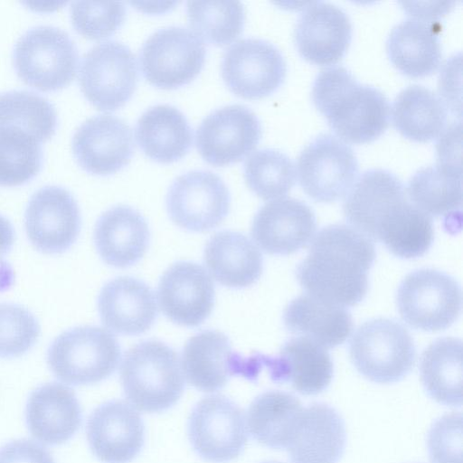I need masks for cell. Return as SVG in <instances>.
I'll use <instances>...</instances> for the list:
<instances>
[{
  "label": "cell",
  "mask_w": 463,
  "mask_h": 463,
  "mask_svg": "<svg viewBox=\"0 0 463 463\" xmlns=\"http://www.w3.org/2000/svg\"><path fill=\"white\" fill-rule=\"evenodd\" d=\"M264 366L276 382H289L301 394L320 393L330 384L334 366L324 347L309 338L298 336L285 343L279 355L264 356Z\"/></svg>",
  "instance_id": "obj_26"
},
{
  "label": "cell",
  "mask_w": 463,
  "mask_h": 463,
  "mask_svg": "<svg viewBox=\"0 0 463 463\" xmlns=\"http://www.w3.org/2000/svg\"><path fill=\"white\" fill-rule=\"evenodd\" d=\"M461 289L448 274L421 269L408 274L396 294L398 311L410 326L435 332L449 327L461 311Z\"/></svg>",
  "instance_id": "obj_7"
},
{
  "label": "cell",
  "mask_w": 463,
  "mask_h": 463,
  "mask_svg": "<svg viewBox=\"0 0 463 463\" xmlns=\"http://www.w3.org/2000/svg\"><path fill=\"white\" fill-rule=\"evenodd\" d=\"M392 120L405 137L424 142L437 137L447 122V108L430 89L412 84L404 88L391 108Z\"/></svg>",
  "instance_id": "obj_34"
},
{
  "label": "cell",
  "mask_w": 463,
  "mask_h": 463,
  "mask_svg": "<svg viewBox=\"0 0 463 463\" xmlns=\"http://www.w3.org/2000/svg\"><path fill=\"white\" fill-rule=\"evenodd\" d=\"M297 173L308 196L330 203L348 193L358 173V162L349 145L331 134H320L300 152Z\"/></svg>",
  "instance_id": "obj_10"
},
{
  "label": "cell",
  "mask_w": 463,
  "mask_h": 463,
  "mask_svg": "<svg viewBox=\"0 0 463 463\" xmlns=\"http://www.w3.org/2000/svg\"><path fill=\"white\" fill-rule=\"evenodd\" d=\"M349 354L356 370L377 383L402 380L416 359L414 342L408 330L388 318L361 325L350 340Z\"/></svg>",
  "instance_id": "obj_6"
},
{
  "label": "cell",
  "mask_w": 463,
  "mask_h": 463,
  "mask_svg": "<svg viewBox=\"0 0 463 463\" xmlns=\"http://www.w3.org/2000/svg\"><path fill=\"white\" fill-rule=\"evenodd\" d=\"M14 241V232L11 222L0 215V265L10 251Z\"/></svg>",
  "instance_id": "obj_45"
},
{
  "label": "cell",
  "mask_w": 463,
  "mask_h": 463,
  "mask_svg": "<svg viewBox=\"0 0 463 463\" xmlns=\"http://www.w3.org/2000/svg\"><path fill=\"white\" fill-rule=\"evenodd\" d=\"M71 146L77 162L85 171L108 175L129 163L134 141L131 128L123 119L99 114L76 129Z\"/></svg>",
  "instance_id": "obj_17"
},
{
  "label": "cell",
  "mask_w": 463,
  "mask_h": 463,
  "mask_svg": "<svg viewBox=\"0 0 463 463\" xmlns=\"http://www.w3.org/2000/svg\"><path fill=\"white\" fill-rule=\"evenodd\" d=\"M120 347L116 337L98 326H78L61 333L51 344L47 364L57 379L87 385L108 378L117 368Z\"/></svg>",
  "instance_id": "obj_4"
},
{
  "label": "cell",
  "mask_w": 463,
  "mask_h": 463,
  "mask_svg": "<svg viewBox=\"0 0 463 463\" xmlns=\"http://www.w3.org/2000/svg\"><path fill=\"white\" fill-rule=\"evenodd\" d=\"M157 299L162 312L171 321L184 326H196L212 313L214 285L202 266L179 261L161 277Z\"/></svg>",
  "instance_id": "obj_18"
},
{
  "label": "cell",
  "mask_w": 463,
  "mask_h": 463,
  "mask_svg": "<svg viewBox=\"0 0 463 463\" xmlns=\"http://www.w3.org/2000/svg\"><path fill=\"white\" fill-rule=\"evenodd\" d=\"M243 173L250 189L264 200L286 195L297 177L292 159L274 148H262L250 154L244 162Z\"/></svg>",
  "instance_id": "obj_39"
},
{
  "label": "cell",
  "mask_w": 463,
  "mask_h": 463,
  "mask_svg": "<svg viewBox=\"0 0 463 463\" xmlns=\"http://www.w3.org/2000/svg\"><path fill=\"white\" fill-rule=\"evenodd\" d=\"M422 384L438 402L460 406L462 402V342L443 337L422 353L420 364Z\"/></svg>",
  "instance_id": "obj_36"
},
{
  "label": "cell",
  "mask_w": 463,
  "mask_h": 463,
  "mask_svg": "<svg viewBox=\"0 0 463 463\" xmlns=\"http://www.w3.org/2000/svg\"><path fill=\"white\" fill-rule=\"evenodd\" d=\"M226 86L239 97L260 99L283 82L287 63L279 49L269 41L249 37L233 43L222 60Z\"/></svg>",
  "instance_id": "obj_13"
},
{
  "label": "cell",
  "mask_w": 463,
  "mask_h": 463,
  "mask_svg": "<svg viewBox=\"0 0 463 463\" xmlns=\"http://www.w3.org/2000/svg\"><path fill=\"white\" fill-rule=\"evenodd\" d=\"M339 413L322 402L304 408L287 448L292 463H337L345 447Z\"/></svg>",
  "instance_id": "obj_24"
},
{
  "label": "cell",
  "mask_w": 463,
  "mask_h": 463,
  "mask_svg": "<svg viewBox=\"0 0 463 463\" xmlns=\"http://www.w3.org/2000/svg\"><path fill=\"white\" fill-rule=\"evenodd\" d=\"M86 434L93 454L104 463H128L141 450L145 431L138 412L123 401H109L90 415Z\"/></svg>",
  "instance_id": "obj_19"
},
{
  "label": "cell",
  "mask_w": 463,
  "mask_h": 463,
  "mask_svg": "<svg viewBox=\"0 0 463 463\" xmlns=\"http://www.w3.org/2000/svg\"><path fill=\"white\" fill-rule=\"evenodd\" d=\"M375 256L371 239L347 225H329L313 238L296 277L311 296L344 307L355 306L366 296Z\"/></svg>",
  "instance_id": "obj_1"
},
{
  "label": "cell",
  "mask_w": 463,
  "mask_h": 463,
  "mask_svg": "<svg viewBox=\"0 0 463 463\" xmlns=\"http://www.w3.org/2000/svg\"><path fill=\"white\" fill-rule=\"evenodd\" d=\"M171 220L192 232L218 226L227 216L231 196L222 179L209 170H192L178 175L166 194Z\"/></svg>",
  "instance_id": "obj_12"
},
{
  "label": "cell",
  "mask_w": 463,
  "mask_h": 463,
  "mask_svg": "<svg viewBox=\"0 0 463 463\" xmlns=\"http://www.w3.org/2000/svg\"><path fill=\"white\" fill-rule=\"evenodd\" d=\"M294 38L306 60L318 65L333 64L344 56L350 44L351 21L338 5L313 2L300 14Z\"/></svg>",
  "instance_id": "obj_21"
},
{
  "label": "cell",
  "mask_w": 463,
  "mask_h": 463,
  "mask_svg": "<svg viewBox=\"0 0 463 463\" xmlns=\"http://www.w3.org/2000/svg\"><path fill=\"white\" fill-rule=\"evenodd\" d=\"M433 238L430 216L405 199L382 219L374 240L382 241L397 257L414 259L428 251Z\"/></svg>",
  "instance_id": "obj_35"
},
{
  "label": "cell",
  "mask_w": 463,
  "mask_h": 463,
  "mask_svg": "<svg viewBox=\"0 0 463 463\" xmlns=\"http://www.w3.org/2000/svg\"><path fill=\"white\" fill-rule=\"evenodd\" d=\"M126 6L122 2L75 1L71 5L74 29L90 39H101L114 33L123 24Z\"/></svg>",
  "instance_id": "obj_42"
},
{
  "label": "cell",
  "mask_w": 463,
  "mask_h": 463,
  "mask_svg": "<svg viewBox=\"0 0 463 463\" xmlns=\"http://www.w3.org/2000/svg\"><path fill=\"white\" fill-rule=\"evenodd\" d=\"M41 142L12 127H0V185L17 186L33 179L43 165Z\"/></svg>",
  "instance_id": "obj_40"
},
{
  "label": "cell",
  "mask_w": 463,
  "mask_h": 463,
  "mask_svg": "<svg viewBox=\"0 0 463 463\" xmlns=\"http://www.w3.org/2000/svg\"><path fill=\"white\" fill-rule=\"evenodd\" d=\"M188 436L194 449L203 459L229 462L241 453L247 441L243 411L224 395L203 397L190 414Z\"/></svg>",
  "instance_id": "obj_11"
},
{
  "label": "cell",
  "mask_w": 463,
  "mask_h": 463,
  "mask_svg": "<svg viewBox=\"0 0 463 463\" xmlns=\"http://www.w3.org/2000/svg\"><path fill=\"white\" fill-rule=\"evenodd\" d=\"M98 310L107 328L126 335L146 332L157 315L154 292L132 277H118L108 282L99 295Z\"/></svg>",
  "instance_id": "obj_23"
},
{
  "label": "cell",
  "mask_w": 463,
  "mask_h": 463,
  "mask_svg": "<svg viewBox=\"0 0 463 463\" xmlns=\"http://www.w3.org/2000/svg\"><path fill=\"white\" fill-rule=\"evenodd\" d=\"M312 100L343 140L361 144L387 128L390 104L377 88L359 83L344 66L322 70L315 78Z\"/></svg>",
  "instance_id": "obj_2"
},
{
  "label": "cell",
  "mask_w": 463,
  "mask_h": 463,
  "mask_svg": "<svg viewBox=\"0 0 463 463\" xmlns=\"http://www.w3.org/2000/svg\"><path fill=\"white\" fill-rule=\"evenodd\" d=\"M406 194L429 216H449L462 202L460 163L439 160L417 170L410 178Z\"/></svg>",
  "instance_id": "obj_32"
},
{
  "label": "cell",
  "mask_w": 463,
  "mask_h": 463,
  "mask_svg": "<svg viewBox=\"0 0 463 463\" xmlns=\"http://www.w3.org/2000/svg\"><path fill=\"white\" fill-rule=\"evenodd\" d=\"M427 446L432 463H462V416L448 413L430 427Z\"/></svg>",
  "instance_id": "obj_43"
},
{
  "label": "cell",
  "mask_w": 463,
  "mask_h": 463,
  "mask_svg": "<svg viewBox=\"0 0 463 463\" xmlns=\"http://www.w3.org/2000/svg\"><path fill=\"white\" fill-rule=\"evenodd\" d=\"M78 60V49L71 36L51 25L27 30L16 41L13 51L17 75L43 91L68 86L76 74Z\"/></svg>",
  "instance_id": "obj_5"
},
{
  "label": "cell",
  "mask_w": 463,
  "mask_h": 463,
  "mask_svg": "<svg viewBox=\"0 0 463 463\" xmlns=\"http://www.w3.org/2000/svg\"><path fill=\"white\" fill-rule=\"evenodd\" d=\"M24 223L27 237L35 249L49 254L63 252L80 232L78 203L65 188L42 187L29 200Z\"/></svg>",
  "instance_id": "obj_16"
},
{
  "label": "cell",
  "mask_w": 463,
  "mask_h": 463,
  "mask_svg": "<svg viewBox=\"0 0 463 463\" xmlns=\"http://www.w3.org/2000/svg\"><path fill=\"white\" fill-rule=\"evenodd\" d=\"M175 4L176 2H161L160 5L158 2H131V5L137 9L152 13H157L156 9H158L159 12H164L170 9Z\"/></svg>",
  "instance_id": "obj_46"
},
{
  "label": "cell",
  "mask_w": 463,
  "mask_h": 463,
  "mask_svg": "<svg viewBox=\"0 0 463 463\" xmlns=\"http://www.w3.org/2000/svg\"><path fill=\"white\" fill-rule=\"evenodd\" d=\"M40 331L29 310L17 304L0 303V358L24 354L34 345Z\"/></svg>",
  "instance_id": "obj_41"
},
{
  "label": "cell",
  "mask_w": 463,
  "mask_h": 463,
  "mask_svg": "<svg viewBox=\"0 0 463 463\" xmlns=\"http://www.w3.org/2000/svg\"><path fill=\"white\" fill-rule=\"evenodd\" d=\"M406 195L402 182L393 173L383 168L369 169L346 194L344 215L354 229L374 240L381 220Z\"/></svg>",
  "instance_id": "obj_25"
},
{
  "label": "cell",
  "mask_w": 463,
  "mask_h": 463,
  "mask_svg": "<svg viewBox=\"0 0 463 463\" xmlns=\"http://www.w3.org/2000/svg\"><path fill=\"white\" fill-rule=\"evenodd\" d=\"M0 463H55L49 450L39 443L20 439L0 448Z\"/></svg>",
  "instance_id": "obj_44"
},
{
  "label": "cell",
  "mask_w": 463,
  "mask_h": 463,
  "mask_svg": "<svg viewBox=\"0 0 463 463\" xmlns=\"http://www.w3.org/2000/svg\"><path fill=\"white\" fill-rule=\"evenodd\" d=\"M300 401L291 393L268 391L257 396L247 412V426L260 444L287 449L303 411Z\"/></svg>",
  "instance_id": "obj_33"
},
{
  "label": "cell",
  "mask_w": 463,
  "mask_h": 463,
  "mask_svg": "<svg viewBox=\"0 0 463 463\" xmlns=\"http://www.w3.org/2000/svg\"><path fill=\"white\" fill-rule=\"evenodd\" d=\"M186 14L194 33L214 45H225L241 33L245 12L239 1H190Z\"/></svg>",
  "instance_id": "obj_38"
},
{
  "label": "cell",
  "mask_w": 463,
  "mask_h": 463,
  "mask_svg": "<svg viewBox=\"0 0 463 463\" xmlns=\"http://www.w3.org/2000/svg\"><path fill=\"white\" fill-rule=\"evenodd\" d=\"M287 329L301 335L325 349L343 344L353 329L351 314L344 307L309 294L294 298L285 308Z\"/></svg>",
  "instance_id": "obj_30"
},
{
  "label": "cell",
  "mask_w": 463,
  "mask_h": 463,
  "mask_svg": "<svg viewBox=\"0 0 463 463\" xmlns=\"http://www.w3.org/2000/svg\"><path fill=\"white\" fill-rule=\"evenodd\" d=\"M206 50L202 39L183 26H166L150 34L139 52L144 78L155 87L175 89L202 71Z\"/></svg>",
  "instance_id": "obj_8"
},
{
  "label": "cell",
  "mask_w": 463,
  "mask_h": 463,
  "mask_svg": "<svg viewBox=\"0 0 463 463\" xmlns=\"http://www.w3.org/2000/svg\"><path fill=\"white\" fill-rule=\"evenodd\" d=\"M149 230L145 218L135 209L117 205L107 210L94 229V243L108 265L126 268L137 263L146 253Z\"/></svg>",
  "instance_id": "obj_27"
},
{
  "label": "cell",
  "mask_w": 463,
  "mask_h": 463,
  "mask_svg": "<svg viewBox=\"0 0 463 463\" xmlns=\"http://www.w3.org/2000/svg\"><path fill=\"white\" fill-rule=\"evenodd\" d=\"M81 419L80 405L74 392L61 383H44L33 391L27 401V428L43 444L65 443L78 431Z\"/></svg>",
  "instance_id": "obj_22"
},
{
  "label": "cell",
  "mask_w": 463,
  "mask_h": 463,
  "mask_svg": "<svg viewBox=\"0 0 463 463\" xmlns=\"http://www.w3.org/2000/svg\"><path fill=\"white\" fill-rule=\"evenodd\" d=\"M260 367L258 355L243 359L232 351L228 337L217 330H204L193 335L182 353L185 378L202 392L218 391L236 373L251 378Z\"/></svg>",
  "instance_id": "obj_15"
},
{
  "label": "cell",
  "mask_w": 463,
  "mask_h": 463,
  "mask_svg": "<svg viewBox=\"0 0 463 463\" xmlns=\"http://www.w3.org/2000/svg\"><path fill=\"white\" fill-rule=\"evenodd\" d=\"M203 260L216 281L233 288L252 285L263 269L257 246L245 235L232 231L219 232L207 241Z\"/></svg>",
  "instance_id": "obj_29"
},
{
  "label": "cell",
  "mask_w": 463,
  "mask_h": 463,
  "mask_svg": "<svg viewBox=\"0 0 463 463\" xmlns=\"http://www.w3.org/2000/svg\"><path fill=\"white\" fill-rule=\"evenodd\" d=\"M135 136L146 156L165 164L181 159L193 143L186 117L168 104L155 105L144 111L137 121Z\"/></svg>",
  "instance_id": "obj_28"
},
{
  "label": "cell",
  "mask_w": 463,
  "mask_h": 463,
  "mask_svg": "<svg viewBox=\"0 0 463 463\" xmlns=\"http://www.w3.org/2000/svg\"><path fill=\"white\" fill-rule=\"evenodd\" d=\"M0 127L21 129L39 142L51 138L57 128V113L52 104L28 90L0 93Z\"/></svg>",
  "instance_id": "obj_37"
},
{
  "label": "cell",
  "mask_w": 463,
  "mask_h": 463,
  "mask_svg": "<svg viewBox=\"0 0 463 463\" xmlns=\"http://www.w3.org/2000/svg\"><path fill=\"white\" fill-rule=\"evenodd\" d=\"M386 51L392 64L411 77L433 73L441 61L440 43L433 25L418 18H408L393 26Z\"/></svg>",
  "instance_id": "obj_31"
},
{
  "label": "cell",
  "mask_w": 463,
  "mask_h": 463,
  "mask_svg": "<svg viewBox=\"0 0 463 463\" xmlns=\"http://www.w3.org/2000/svg\"><path fill=\"white\" fill-rule=\"evenodd\" d=\"M79 83L85 98L100 110H115L132 97L137 66L131 49L118 41L99 43L83 56Z\"/></svg>",
  "instance_id": "obj_9"
},
{
  "label": "cell",
  "mask_w": 463,
  "mask_h": 463,
  "mask_svg": "<svg viewBox=\"0 0 463 463\" xmlns=\"http://www.w3.org/2000/svg\"><path fill=\"white\" fill-rule=\"evenodd\" d=\"M316 218L304 202L281 197L264 204L255 214L251 234L267 253L292 254L314 237Z\"/></svg>",
  "instance_id": "obj_20"
},
{
  "label": "cell",
  "mask_w": 463,
  "mask_h": 463,
  "mask_svg": "<svg viewBox=\"0 0 463 463\" xmlns=\"http://www.w3.org/2000/svg\"><path fill=\"white\" fill-rule=\"evenodd\" d=\"M264 463H280V462H276V461H269V462H264Z\"/></svg>",
  "instance_id": "obj_47"
},
{
  "label": "cell",
  "mask_w": 463,
  "mask_h": 463,
  "mask_svg": "<svg viewBox=\"0 0 463 463\" xmlns=\"http://www.w3.org/2000/svg\"><path fill=\"white\" fill-rule=\"evenodd\" d=\"M261 133V123L250 108L227 105L202 120L196 130V147L207 163L222 166L243 159L257 146Z\"/></svg>",
  "instance_id": "obj_14"
},
{
  "label": "cell",
  "mask_w": 463,
  "mask_h": 463,
  "mask_svg": "<svg viewBox=\"0 0 463 463\" xmlns=\"http://www.w3.org/2000/svg\"><path fill=\"white\" fill-rule=\"evenodd\" d=\"M120 380L130 403L146 412H159L172 407L184 387L177 354L158 340L140 342L125 353Z\"/></svg>",
  "instance_id": "obj_3"
}]
</instances>
